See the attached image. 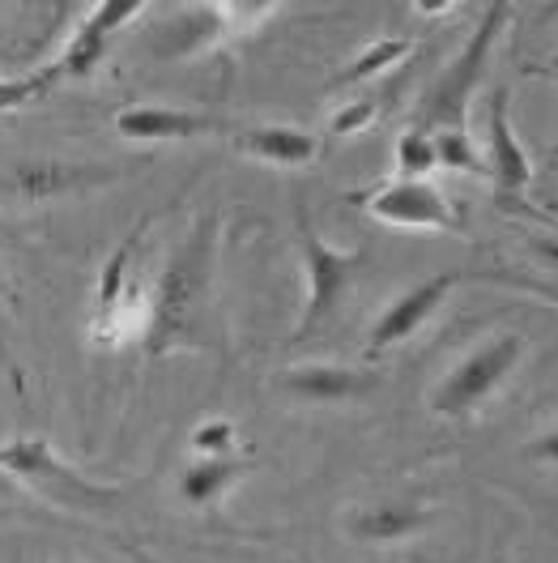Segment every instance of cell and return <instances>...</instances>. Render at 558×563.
Segmentation results:
<instances>
[{
  "label": "cell",
  "mask_w": 558,
  "mask_h": 563,
  "mask_svg": "<svg viewBox=\"0 0 558 563\" xmlns=\"http://www.w3.org/2000/svg\"><path fill=\"white\" fill-rule=\"evenodd\" d=\"M524 351H528V342H524L521 333H512V329L490 333L478 346H469L426 393L431 415H439V419H469V415H478L490 397L512 380V372L521 367Z\"/></svg>",
  "instance_id": "2"
},
{
  "label": "cell",
  "mask_w": 558,
  "mask_h": 563,
  "mask_svg": "<svg viewBox=\"0 0 558 563\" xmlns=\"http://www.w3.org/2000/svg\"><path fill=\"white\" fill-rule=\"evenodd\" d=\"M299 256H303V274H308V299H303V317L294 324L290 342H308L315 329H324L337 317L346 290L358 282L362 265H367V247H337L328 244L312 227L308 210H299Z\"/></svg>",
  "instance_id": "5"
},
{
  "label": "cell",
  "mask_w": 558,
  "mask_h": 563,
  "mask_svg": "<svg viewBox=\"0 0 558 563\" xmlns=\"http://www.w3.org/2000/svg\"><path fill=\"white\" fill-rule=\"evenodd\" d=\"M507 18H512V4L494 0L482 9V22L473 26V35L465 38L460 56L444 65V73L431 81V90L422 95L418 103V129H465V115H469V103L478 95V86L487 81L490 69V52L499 35L507 31Z\"/></svg>",
  "instance_id": "3"
},
{
  "label": "cell",
  "mask_w": 558,
  "mask_h": 563,
  "mask_svg": "<svg viewBox=\"0 0 558 563\" xmlns=\"http://www.w3.org/2000/svg\"><path fill=\"white\" fill-rule=\"evenodd\" d=\"M115 137L133 141V145H167V141H197L226 133L231 124L210 111H188V107L167 103H129L111 115Z\"/></svg>",
  "instance_id": "10"
},
{
  "label": "cell",
  "mask_w": 558,
  "mask_h": 563,
  "mask_svg": "<svg viewBox=\"0 0 558 563\" xmlns=\"http://www.w3.org/2000/svg\"><path fill=\"white\" fill-rule=\"evenodd\" d=\"M435 154H439V167H444V172L490 179L487 150L478 145V137H473L469 129H435Z\"/></svg>",
  "instance_id": "18"
},
{
  "label": "cell",
  "mask_w": 558,
  "mask_h": 563,
  "mask_svg": "<svg viewBox=\"0 0 558 563\" xmlns=\"http://www.w3.org/2000/svg\"><path fill=\"white\" fill-rule=\"evenodd\" d=\"M487 163H490V184L503 197L524 192L528 179H533L528 150H524L516 129H512V95L503 86L490 90V103H487Z\"/></svg>",
  "instance_id": "13"
},
{
  "label": "cell",
  "mask_w": 558,
  "mask_h": 563,
  "mask_svg": "<svg viewBox=\"0 0 558 563\" xmlns=\"http://www.w3.org/2000/svg\"><path fill=\"white\" fill-rule=\"evenodd\" d=\"M521 457L537 461V465H558V427L542 431V435H533V440L521 449Z\"/></svg>",
  "instance_id": "23"
},
{
  "label": "cell",
  "mask_w": 558,
  "mask_h": 563,
  "mask_svg": "<svg viewBox=\"0 0 558 563\" xmlns=\"http://www.w3.org/2000/svg\"><path fill=\"white\" fill-rule=\"evenodd\" d=\"M141 13H149V4H141V0H99V4H86L81 22L72 26V35L56 52V60L47 69H38L47 77V86L56 90L60 81L94 77L99 65L107 60V52H111V38L120 35L124 26H133Z\"/></svg>",
  "instance_id": "7"
},
{
  "label": "cell",
  "mask_w": 558,
  "mask_h": 563,
  "mask_svg": "<svg viewBox=\"0 0 558 563\" xmlns=\"http://www.w3.org/2000/svg\"><path fill=\"white\" fill-rule=\"evenodd\" d=\"M460 282H465V274L444 269V274H431V278L405 286L384 312L376 317V324L367 329V354H384L392 346H405L414 333H422L435 320V312L453 299V290Z\"/></svg>",
  "instance_id": "9"
},
{
  "label": "cell",
  "mask_w": 558,
  "mask_h": 563,
  "mask_svg": "<svg viewBox=\"0 0 558 563\" xmlns=\"http://www.w3.org/2000/svg\"><path fill=\"white\" fill-rule=\"evenodd\" d=\"M349 542L358 547H405L431 529V508L418 499H371V504H354L342 517Z\"/></svg>",
  "instance_id": "12"
},
{
  "label": "cell",
  "mask_w": 558,
  "mask_h": 563,
  "mask_svg": "<svg viewBox=\"0 0 558 563\" xmlns=\"http://www.w3.org/2000/svg\"><path fill=\"white\" fill-rule=\"evenodd\" d=\"M392 167L397 179H426L431 172H439V154H435V133L410 124L397 145H392Z\"/></svg>",
  "instance_id": "19"
},
{
  "label": "cell",
  "mask_w": 558,
  "mask_h": 563,
  "mask_svg": "<svg viewBox=\"0 0 558 563\" xmlns=\"http://www.w3.org/2000/svg\"><path fill=\"white\" fill-rule=\"evenodd\" d=\"M278 388L303 406H346V401L371 397L380 388V376L354 363H299L281 372Z\"/></svg>",
  "instance_id": "11"
},
{
  "label": "cell",
  "mask_w": 558,
  "mask_h": 563,
  "mask_svg": "<svg viewBox=\"0 0 558 563\" xmlns=\"http://www.w3.org/2000/svg\"><path fill=\"white\" fill-rule=\"evenodd\" d=\"M111 172L94 163H65V158H22L13 163V192L22 201H47V197H69L107 184Z\"/></svg>",
  "instance_id": "15"
},
{
  "label": "cell",
  "mask_w": 558,
  "mask_h": 563,
  "mask_svg": "<svg viewBox=\"0 0 558 563\" xmlns=\"http://www.w3.org/2000/svg\"><path fill=\"white\" fill-rule=\"evenodd\" d=\"M231 150L252 158V163H265V167L299 172V167H312L320 158L324 141L308 129H294V124H252V129L231 133Z\"/></svg>",
  "instance_id": "14"
},
{
  "label": "cell",
  "mask_w": 558,
  "mask_h": 563,
  "mask_svg": "<svg viewBox=\"0 0 558 563\" xmlns=\"http://www.w3.org/2000/svg\"><path fill=\"white\" fill-rule=\"evenodd\" d=\"M376 120H380V103L371 95H354L328 115V133L333 137H354V133H367Z\"/></svg>",
  "instance_id": "21"
},
{
  "label": "cell",
  "mask_w": 558,
  "mask_h": 563,
  "mask_svg": "<svg viewBox=\"0 0 558 563\" xmlns=\"http://www.w3.org/2000/svg\"><path fill=\"white\" fill-rule=\"evenodd\" d=\"M414 52V38L392 35V38H376L367 52H358L346 69L333 77V90H349V86H362V81H376L384 77L388 69H397L405 56Z\"/></svg>",
  "instance_id": "17"
},
{
  "label": "cell",
  "mask_w": 558,
  "mask_h": 563,
  "mask_svg": "<svg viewBox=\"0 0 558 563\" xmlns=\"http://www.w3.org/2000/svg\"><path fill=\"white\" fill-rule=\"evenodd\" d=\"M149 354L175 351H222L217 320V231L213 218L197 222L188 240L175 247L171 261L149 290Z\"/></svg>",
  "instance_id": "1"
},
{
  "label": "cell",
  "mask_w": 558,
  "mask_h": 563,
  "mask_svg": "<svg viewBox=\"0 0 558 563\" xmlns=\"http://www.w3.org/2000/svg\"><path fill=\"white\" fill-rule=\"evenodd\" d=\"M52 86H47V77L43 73H26V77H0V115L4 111H18V107L35 103L43 99Z\"/></svg>",
  "instance_id": "22"
},
{
  "label": "cell",
  "mask_w": 558,
  "mask_h": 563,
  "mask_svg": "<svg viewBox=\"0 0 558 563\" xmlns=\"http://www.w3.org/2000/svg\"><path fill=\"white\" fill-rule=\"evenodd\" d=\"M9 492V478H4V474H0V495Z\"/></svg>",
  "instance_id": "25"
},
{
  "label": "cell",
  "mask_w": 558,
  "mask_h": 563,
  "mask_svg": "<svg viewBox=\"0 0 558 563\" xmlns=\"http://www.w3.org/2000/svg\"><path fill=\"white\" fill-rule=\"evenodd\" d=\"M362 210L376 222L401 227V231H435V235H453L460 227L453 201L444 197V188H435L431 179H388L367 192H358Z\"/></svg>",
  "instance_id": "8"
},
{
  "label": "cell",
  "mask_w": 558,
  "mask_h": 563,
  "mask_svg": "<svg viewBox=\"0 0 558 563\" xmlns=\"http://www.w3.org/2000/svg\"><path fill=\"white\" fill-rule=\"evenodd\" d=\"M247 474H252V461L239 457V453L235 457H192L179 474V499L197 512L217 508Z\"/></svg>",
  "instance_id": "16"
},
{
  "label": "cell",
  "mask_w": 558,
  "mask_h": 563,
  "mask_svg": "<svg viewBox=\"0 0 558 563\" xmlns=\"http://www.w3.org/2000/svg\"><path fill=\"white\" fill-rule=\"evenodd\" d=\"M278 4L269 0H222V4H171L167 9V22L154 26V35H145L149 52L158 60H188V56H201L217 47L226 35H244L256 22H265Z\"/></svg>",
  "instance_id": "6"
},
{
  "label": "cell",
  "mask_w": 558,
  "mask_h": 563,
  "mask_svg": "<svg viewBox=\"0 0 558 563\" xmlns=\"http://www.w3.org/2000/svg\"><path fill=\"white\" fill-rule=\"evenodd\" d=\"M0 338H4V274H0Z\"/></svg>",
  "instance_id": "24"
},
{
  "label": "cell",
  "mask_w": 558,
  "mask_h": 563,
  "mask_svg": "<svg viewBox=\"0 0 558 563\" xmlns=\"http://www.w3.org/2000/svg\"><path fill=\"white\" fill-rule=\"evenodd\" d=\"M0 474L9 483L35 487L38 495H47L52 504L72 508V512H103V508L120 504V487L94 483L81 470H72L69 461L56 453V444L43 435H13L9 444H0Z\"/></svg>",
  "instance_id": "4"
},
{
  "label": "cell",
  "mask_w": 558,
  "mask_h": 563,
  "mask_svg": "<svg viewBox=\"0 0 558 563\" xmlns=\"http://www.w3.org/2000/svg\"><path fill=\"white\" fill-rule=\"evenodd\" d=\"M188 449H192V457H235V449H239V427L231 419L197 422L192 435H188Z\"/></svg>",
  "instance_id": "20"
}]
</instances>
